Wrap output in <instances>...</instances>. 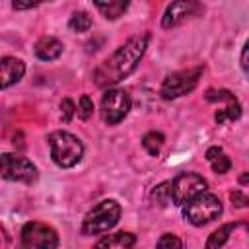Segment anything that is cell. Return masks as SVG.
<instances>
[{
    "instance_id": "obj_1",
    "label": "cell",
    "mask_w": 249,
    "mask_h": 249,
    "mask_svg": "<svg viewBox=\"0 0 249 249\" xmlns=\"http://www.w3.org/2000/svg\"><path fill=\"white\" fill-rule=\"evenodd\" d=\"M148 41H150V33L130 37L124 45H121L107 60H103L93 70V82L99 88H111L123 78H126L144 56Z\"/></svg>"
},
{
    "instance_id": "obj_2",
    "label": "cell",
    "mask_w": 249,
    "mask_h": 249,
    "mask_svg": "<svg viewBox=\"0 0 249 249\" xmlns=\"http://www.w3.org/2000/svg\"><path fill=\"white\" fill-rule=\"evenodd\" d=\"M51 158L58 167H74L84 156V144L78 136L66 130H54L49 136Z\"/></svg>"
},
{
    "instance_id": "obj_3",
    "label": "cell",
    "mask_w": 249,
    "mask_h": 249,
    "mask_svg": "<svg viewBox=\"0 0 249 249\" xmlns=\"http://www.w3.org/2000/svg\"><path fill=\"white\" fill-rule=\"evenodd\" d=\"M121 218V206L117 200H101L99 204H95L82 222V233L84 235H95V233H103L109 231Z\"/></svg>"
},
{
    "instance_id": "obj_4",
    "label": "cell",
    "mask_w": 249,
    "mask_h": 249,
    "mask_svg": "<svg viewBox=\"0 0 249 249\" xmlns=\"http://www.w3.org/2000/svg\"><path fill=\"white\" fill-rule=\"evenodd\" d=\"M222 214V202L212 193H198L183 204V216L193 226H204Z\"/></svg>"
},
{
    "instance_id": "obj_5",
    "label": "cell",
    "mask_w": 249,
    "mask_h": 249,
    "mask_svg": "<svg viewBox=\"0 0 249 249\" xmlns=\"http://www.w3.org/2000/svg\"><path fill=\"white\" fill-rule=\"evenodd\" d=\"M200 76H202V66L173 72L163 80V84L160 88V93H161L163 99L181 97V95H185V93H189V91H193L196 88Z\"/></svg>"
},
{
    "instance_id": "obj_6",
    "label": "cell",
    "mask_w": 249,
    "mask_h": 249,
    "mask_svg": "<svg viewBox=\"0 0 249 249\" xmlns=\"http://www.w3.org/2000/svg\"><path fill=\"white\" fill-rule=\"evenodd\" d=\"M132 99L121 88H109L101 97V117L107 124H119L130 111Z\"/></svg>"
},
{
    "instance_id": "obj_7",
    "label": "cell",
    "mask_w": 249,
    "mask_h": 249,
    "mask_svg": "<svg viewBox=\"0 0 249 249\" xmlns=\"http://www.w3.org/2000/svg\"><path fill=\"white\" fill-rule=\"evenodd\" d=\"M0 177L16 183H33L37 179V167L27 158L6 152L0 156Z\"/></svg>"
},
{
    "instance_id": "obj_8",
    "label": "cell",
    "mask_w": 249,
    "mask_h": 249,
    "mask_svg": "<svg viewBox=\"0 0 249 249\" xmlns=\"http://www.w3.org/2000/svg\"><path fill=\"white\" fill-rule=\"evenodd\" d=\"M202 191H206V179L193 171H185L169 183L171 202L177 206H183L189 198H193L195 195H198Z\"/></svg>"
},
{
    "instance_id": "obj_9",
    "label": "cell",
    "mask_w": 249,
    "mask_h": 249,
    "mask_svg": "<svg viewBox=\"0 0 249 249\" xmlns=\"http://www.w3.org/2000/svg\"><path fill=\"white\" fill-rule=\"evenodd\" d=\"M21 245L29 249H54L58 247V233L43 222H27L21 228Z\"/></svg>"
},
{
    "instance_id": "obj_10",
    "label": "cell",
    "mask_w": 249,
    "mask_h": 249,
    "mask_svg": "<svg viewBox=\"0 0 249 249\" xmlns=\"http://www.w3.org/2000/svg\"><path fill=\"white\" fill-rule=\"evenodd\" d=\"M202 12H204V6L200 0H173L161 18V27L163 29L177 27L187 19L202 16Z\"/></svg>"
},
{
    "instance_id": "obj_11",
    "label": "cell",
    "mask_w": 249,
    "mask_h": 249,
    "mask_svg": "<svg viewBox=\"0 0 249 249\" xmlns=\"http://www.w3.org/2000/svg\"><path fill=\"white\" fill-rule=\"evenodd\" d=\"M25 74V64L21 58L16 56H4L0 58V89H6L14 84H18Z\"/></svg>"
},
{
    "instance_id": "obj_12",
    "label": "cell",
    "mask_w": 249,
    "mask_h": 249,
    "mask_svg": "<svg viewBox=\"0 0 249 249\" xmlns=\"http://www.w3.org/2000/svg\"><path fill=\"white\" fill-rule=\"evenodd\" d=\"M62 43L56 37L45 35L35 43V56L41 60H56L62 54Z\"/></svg>"
},
{
    "instance_id": "obj_13",
    "label": "cell",
    "mask_w": 249,
    "mask_h": 249,
    "mask_svg": "<svg viewBox=\"0 0 249 249\" xmlns=\"http://www.w3.org/2000/svg\"><path fill=\"white\" fill-rule=\"evenodd\" d=\"M93 4L105 19H119L126 12L130 0H93Z\"/></svg>"
},
{
    "instance_id": "obj_14",
    "label": "cell",
    "mask_w": 249,
    "mask_h": 249,
    "mask_svg": "<svg viewBox=\"0 0 249 249\" xmlns=\"http://www.w3.org/2000/svg\"><path fill=\"white\" fill-rule=\"evenodd\" d=\"M204 156H206V160L210 161V165H212V169L216 173H228L230 171L231 161H230V158L224 154V150L220 146H210Z\"/></svg>"
},
{
    "instance_id": "obj_15",
    "label": "cell",
    "mask_w": 249,
    "mask_h": 249,
    "mask_svg": "<svg viewBox=\"0 0 249 249\" xmlns=\"http://www.w3.org/2000/svg\"><path fill=\"white\" fill-rule=\"evenodd\" d=\"M136 243V237L132 233H126V231H117V233H111L103 239L97 241V247H117V249H126V247H132Z\"/></svg>"
},
{
    "instance_id": "obj_16",
    "label": "cell",
    "mask_w": 249,
    "mask_h": 249,
    "mask_svg": "<svg viewBox=\"0 0 249 249\" xmlns=\"http://www.w3.org/2000/svg\"><path fill=\"white\" fill-rule=\"evenodd\" d=\"M241 117V105H239V101L237 99H233V101H228L222 109H218L216 111V115H214V119H216V123H231V121H237Z\"/></svg>"
},
{
    "instance_id": "obj_17",
    "label": "cell",
    "mask_w": 249,
    "mask_h": 249,
    "mask_svg": "<svg viewBox=\"0 0 249 249\" xmlns=\"http://www.w3.org/2000/svg\"><path fill=\"white\" fill-rule=\"evenodd\" d=\"M233 230H235V224H224V226H220L214 233H210V237H208V241H206V247H222V245H226V241L230 239V235L233 233Z\"/></svg>"
},
{
    "instance_id": "obj_18",
    "label": "cell",
    "mask_w": 249,
    "mask_h": 249,
    "mask_svg": "<svg viewBox=\"0 0 249 249\" xmlns=\"http://www.w3.org/2000/svg\"><path fill=\"white\" fill-rule=\"evenodd\" d=\"M163 140H165V138H163L161 132L150 130V132L144 134V138H142V146H144V150H146L150 156H158L160 150H161V146H163Z\"/></svg>"
},
{
    "instance_id": "obj_19",
    "label": "cell",
    "mask_w": 249,
    "mask_h": 249,
    "mask_svg": "<svg viewBox=\"0 0 249 249\" xmlns=\"http://www.w3.org/2000/svg\"><path fill=\"white\" fill-rule=\"evenodd\" d=\"M68 27L76 33H82V31H88L91 27V18L88 12H76L72 14L70 21H68Z\"/></svg>"
},
{
    "instance_id": "obj_20",
    "label": "cell",
    "mask_w": 249,
    "mask_h": 249,
    "mask_svg": "<svg viewBox=\"0 0 249 249\" xmlns=\"http://www.w3.org/2000/svg\"><path fill=\"white\" fill-rule=\"evenodd\" d=\"M204 97H206V101H212V103H218V101H233V99H237L231 91H228V89H208L206 93H204Z\"/></svg>"
},
{
    "instance_id": "obj_21",
    "label": "cell",
    "mask_w": 249,
    "mask_h": 249,
    "mask_svg": "<svg viewBox=\"0 0 249 249\" xmlns=\"http://www.w3.org/2000/svg\"><path fill=\"white\" fill-rule=\"evenodd\" d=\"M76 113L82 121H88L91 115H93V101L88 97V95H82L80 101H78V107H76Z\"/></svg>"
},
{
    "instance_id": "obj_22",
    "label": "cell",
    "mask_w": 249,
    "mask_h": 249,
    "mask_svg": "<svg viewBox=\"0 0 249 249\" xmlns=\"http://www.w3.org/2000/svg\"><path fill=\"white\" fill-rule=\"evenodd\" d=\"M152 196H154V198H156V202H158V204H161V206L169 204V202H171L169 183H161L160 187H156V189H154V193H152Z\"/></svg>"
},
{
    "instance_id": "obj_23",
    "label": "cell",
    "mask_w": 249,
    "mask_h": 249,
    "mask_svg": "<svg viewBox=\"0 0 249 249\" xmlns=\"http://www.w3.org/2000/svg\"><path fill=\"white\" fill-rule=\"evenodd\" d=\"M158 247H177V249H181L183 247V241L179 239V237H175V235H171V233H163L161 237H160V241H158Z\"/></svg>"
},
{
    "instance_id": "obj_24",
    "label": "cell",
    "mask_w": 249,
    "mask_h": 249,
    "mask_svg": "<svg viewBox=\"0 0 249 249\" xmlns=\"http://www.w3.org/2000/svg\"><path fill=\"white\" fill-rule=\"evenodd\" d=\"M60 111H62V121H64V123H70L72 115L76 113V105H74V101H72V99H62V103H60Z\"/></svg>"
},
{
    "instance_id": "obj_25",
    "label": "cell",
    "mask_w": 249,
    "mask_h": 249,
    "mask_svg": "<svg viewBox=\"0 0 249 249\" xmlns=\"http://www.w3.org/2000/svg\"><path fill=\"white\" fill-rule=\"evenodd\" d=\"M43 2H47V0H14L12 8L14 10H31V8H35V6L43 4Z\"/></svg>"
},
{
    "instance_id": "obj_26",
    "label": "cell",
    "mask_w": 249,
    "mask_h": 249,
    "mask_svg": "<svg viewBox=\"0 0 249 249\" xmlns=\"http://www.w3.org/2000/svg\"><path fill=\"white\" fill-rule=\"evenodd\" d=\"M230 198H231L233 206H237V208H245V206H247V202H249L247 195H245V193H241V191H233V193L230 195Z\"/></svg>"
},
{
    "instance_id": "obj_27",
    "label": "cell",
    "mask_w": 249,
    "mask_h": 249,
    "mask_svg": "<svg viewBox=\"0 0 249 249\" xmlns=\"http://www.w3.org/2000/svg\"><path fill=\"white\" fill-rule=\"evenodd\" d=\"M247 49H249V45L245 43L243 45V51H241V70L247 74Z\"/></svg>"
},
{
    "instance_id": "obj_28",
    "label": "cell",
    "mask_w": 249,
    "mask_h": 249,
    "mask_svg": "<svg viewBox=\"0 0 249 249\" xmlns=\"http://www.w3.org/2000/svg\"><path fill=\"white\" fill-rule=\"evenodd\" d=\"M247 179H249V175L245 173V175H241V177H239V183H247Z\"/></svg>"
}]
</instances>
